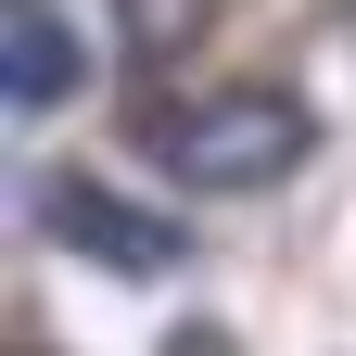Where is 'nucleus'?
<instances>
[{"label": "nucleus", "mask_w": 356, "mask_h": 356, "mask_svg": "<svg viewBox=\"0 0 356 356\" xmlns=\"http://www.w3.org/2000/svg\"><path fill=\"white\" fill-rule=\"evenodd\" d=\"M140 153L178 178V191H267V178H293L318 153V115H305V89H191V102L140 115Z\"/></svg>", "instance_id": "obj_1"}, {"label": "nucleus", "mask_w": 356, "mask_h": 356, "mask_svg": "<svg viewBox=\"0 0 356 356\" xmlns=\"http://www.w3.org/2000/svg\"><path fill=\"white\" fill-rule=\"evenodd\" d=\"M38 242L76 254V267H115V280H165V267H191V242H178L153 204L102 191V178H38Z\"/></svg>", "instance_id": "obj_2"}, {"label": "nucleus", "mask_w": 356, "mask_h": 356, "mask_svg": "<svg viewBox=\"0 0 356 356\" xmlns=\"http://www.w3.org/2000/svg\"><path fill=\"white\" fill-rule=\"evenodd\" d=\"M76 76H89V51L64 26V0H0V102L51 115V102H76Z\"/></svg>", "instance_id": "obj_3"}, {"label": "nucleus", "mask_w": 356, "mask_h": 356, "mask_svg": "<svg viewBox=\"0 0 356 356\" xmlns=\"http://www.w3.org/2000/svg\"><path fill=\"white\" fill-rule=\"evenodd\" d=\"M115 38H127L140 76H165V64H191L216 38V0H115Z\"/></svg>", "instance_id": "obj_4"}, {"label": "nucleus", "mask_w": 356, "mask_h": 356, "mask_svg": "<svg viewBox=\"0 0 356 356\" xmlns=\"http://www.w3.org/2000/svg\"><path fill=\"white\" fill-rule=\"evenodd\" d=\"M165 356H229V331H165Z\"/></svg>", "instance_id": "obj_5"}, {"label": "nucleus", "mask_w": 356, "mask_h": 356, "mask_svg": "<svg viewBox=\"0 0 356 356\" xmlns=\"http://www.w3.org/2000/svg\"><path fill=\"white\" fill-rule=\"evenodd\" d=\"M343 13H356V0H343Z\"/></svg>", "instance_id": "obj_6"}]
</instances>
